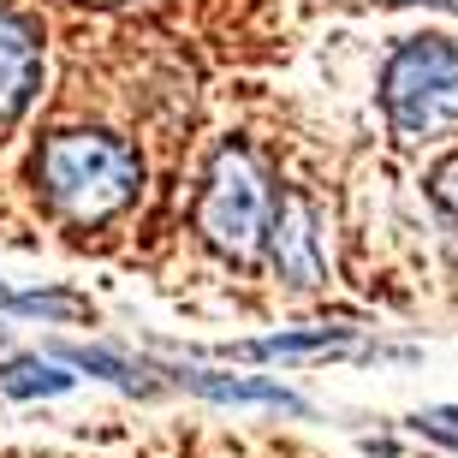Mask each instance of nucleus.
<instances>
[{
    "mask_svg": "<svg viewBox=\"0 0 458 458\" xmlns=\"http://www.w3.org/2000/svg\"><path fill=\"white\" fill-rule=\"evenodd\" d=\"M36 185H42V197L60 221L96 226L137 203L143 161L114 131H54L36 155Z\"/></svg>",
    "mask_w": 458,
    "mask_h": 458,
    "instance_id": "f257e3e1",
    "label": "nucleus"
},
{
    "mask_svg": "<svg viewBox=\"0 0 458 458\" xmlns=\"http://www.w3.org/2000/svg\"><path fill=\"white\" fill-rule=\"evenodd\" d=\"M381 114L399 143H435L458 131V42L411 36L381 66Z\"/></svg>",
    "mask_w": 458,
    "mask_h": 458,
    "instance_id": "f03ea898",
    "label": "nucleus"
},
{
    "mask_svg": "<svg viewBox=\"0 0 458 458\" xmlns=\"http://www.w3.org/2000/svg\"><path fill=\"white\" fill-rule=\"evenodd\" d=\"M274 191L268 173L256 167L244 143H221L203 179V203H197V233L215 256L226 262H256L274 238Z\"/></svg>",
    "mask_w": 458,
    "mask_h": 458,
    "instance_id": "7ed1b4c3",
    "label": "nucleus"
},
{
    "mask_svg": "<svg viewBox=\"0 0 458 458\" xmlns=\"http://www.w3.org/2000/svg\"><path fill=\"white\" fill-rule=\"evenodd\" d=\"M268 262L274 274L286 280L292 292H316L327 286V250H322V226H316V208L310 197H280V215H274V238H268Z\"/></svg>",
    "mask_w": 458,
    "mask_h": 458,
    "instance_id": "20e7f679",
    "label": "nucleus"
},
{
    "mask_svg": "<svg viewBox=\"0 0 458 458\" xmlns=\"http://www.w3.org/2000/svg\"><path fill=\"white\" fill-rule=\"evenodd\" d=\"M42 89V30L0 0V125L18 119Z\"/></svg>",
    "mask_w": 458,
    "mask_h": 458,
    "instance_id": "39448f33",
    "label": "nucleus"
},
{
    "mask_svg": "<svg viewBox=\"0 0 458 458\" xmlns=\"http://www.w3.org/2000/svg\"><path fill=\"white\" fill-rule=\"evenodd\" d=\"M179 381H191L197 393L208 399H250V405H280V411H298L286 387H274V381H226V375H203V369H179Z\"/></svg>",
    "mask_w": 458,
    "mask_h": 458,
    "instance_id": "423d86ee",
    "label": "nucleus"
},
{
    "mask_svg": "<svg viewBox=\"0 0 458 458\" xmlns=\"http://www.w3.org/2000/svg\"><path fill=\"white\" fill-rule=\"evenodd\" d=\"M72 375L48 357H13L6 369H0V393L6 399H30V393H66Z\"/></svg>",
    "mask_w": 458,
    "mask_h": 458,
    "instance_id": "0eeeda50",
    "label": "nucleus"
},
{
    "mask_svg": "<svg viewBox=\"0 0 458 458\" xmlns=\"http://www.w3.org/2000/svg\"><path fill=\"white\" fill-rule=\"evenodd\" d=\"M334 345H345V340L327 334V327H316V334H274V340L226 345V357H304V352H334Z\"/></svg>",
    "mask_w": 458,
    "mask_h": 458,
    "instance_id": "6e6552de",
    "label": "nucleus"
},
{
    "mask_svg": "<svg viewBox=\"0 0 458 458\" xmlns=\"http://www.w3.org/2000/svg\"><path fill=\"white\" fill-rule=\"evenodd\" d=\"M428 197H435V215H441L446 244H453V256H458V155L428 173Z\"/></svg>",
    "mask_w": 458,
    "mask_h": 458,
    "instance_id": "1a4fd4ad",
    "label": "nucleus"
},
{
    "mask_svg": "<svg viewBox=\"0 0 458 458\" xmlns=\"http://www.w3.org/2000/svg\"><path fill=\"white\" fill-rule=\"evenodd\" d=\"M411 423L423 428L428 441H446V446H458V411L453 405H435V411H417Z\"/></svg>",
    "mask_w": 458,
    "mask_h": 458,
    "instance_id": "9d476101",
    "label": "nucleus"
},
{
    "mask_svg": "<svg viewBox=\"0 0 458 458\" xmlns=\"http://www.w3.org/2000/svg\"><path fill=\"white\" fill-rule=\"evenodd\" d=\"M387 6H417V0H387ZM423 6H453L458 13V0H423Z\"/></svg>",
    "mask_w": 458,
    "mask_h": 458,
    "instance_id": "9b49d317",
    "label": "nucleus"
},
{
    "mask_svg": "<svg viewBox=\"0 0 458 458\" xmlns=\"http://www.w3.org/2000/svg\"><path fill=\"white\" fill-rule=\"evenodd\" d=\"M102 6H119V0H102Z\"/></svg>",
    "mask_w": 458,
    "mask_h": 458,
    "instance_id": "f8f14e48",
    "label": "nucleus"
}]
</instances>
